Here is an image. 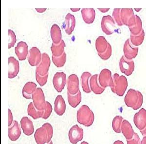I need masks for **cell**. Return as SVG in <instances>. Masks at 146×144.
Listing matches in <instances>:
<instances>
[{
  "instance_id": "18",
  "label": "cell",
  "mask_w": 146,
  "mask_h": 144,
  "mask_svg": "<svg viewBox=\"0 0 146 144\" xmlns=\"http://www.w3.org/2000/svg\"><path fill=\"white\" fill-rule=\"evenodd\" d=\"M9 78L13 79L17 76L20 70V64L18 61L14 57L9 58Z\"/></svg>"
},
{
  "instance_id": "1",
  "label": "cell",
  "mask_w": 146,
  "mask_h": 144,
  "mask_svg": "<svg viewBox=\"0 0 146 144\" xmlns=\"http://www.w3.org/2000/svg\"><path fill=\"white\" fill-rule=\"evenodd\" d=\"M124 101L127 106L136 110L143 105V95L139 91L129 89L125 97Z\"/></svg>"
},
{
  "instance_id": "21",
  "label": "cell",
  "mask_w": 146,
  "mask_h": 144,
  "mask_svg": "<svg viewBox=\"0 0 146 144\" xmlns=\"http://www.w3.org/2000/svg\"><path fill=\"white\" fill-rule=\"evenodd\" d=\"M21 135V130L18 122L14 120L9 127V136L10 140L15 141L20 138Z\"/></svg>"
},
{
  "instance_id": "31",
  "label": "cell",
  "mask_w": 146,
  "mask_h": 144,
  "mask_svg": "<svg viewBox=\"0 0 146 144\" xmlns=\"http://www.w3.org/2000/svg\"><path fill=\"white\" fill-rule=\"evenodd\" d=\"M91 73L89 72H84L81 76V84L82 88L84 92L90 93L91 90L89 85V79L91 77Z\"/></svg>"
},
{
  "instance_id": "17",
  "label": "cell",
  "mask_w": 146,
  "mask_h": 144,
  "mask_svg": "<svg viewBox=\"0 0 146 144\" xmlns=\"http://www.w3.org/2000/svg\"><path fill=\"white\" fill-rule=\"evenodd\" d=\"M133 122L135 125L140 131L143 130L146 127V110L141 108L135 114Z\"/></svg>"
},
{
  "instance_id": "51",
  "label": "cell",
  "mask_w": 146,
  "mask_h": 144,
  "mask_svg": "<svg viewBox=\"0 0 146 144\" xmlns=\"http://www.w3.org/2000/svg\"><path fill=\"white\" fill-rule=\"evenodd\" d=\"M47 144H53V142L51 141H50V142L47 143Z\"/></svg>"
},
{
  "instance_id": "23",
  "label": "cell",
  "mask_w": 146,
  "mask_h": 144,
  "mask_svg": "<svg viewBox=\"0 0 146 144\" xmlns=\"http://www.w3.org/2000/svg\"><path fill=\"white\" fill-rule=\"evenodd\" d=\"M98 75H94L90 80V88L95 94H101L104 91L105 88L101 87L98 82Z\"/></svg>"
},
{
  "instance_id": "29",
  "label": "cell",
  "mask_w": 146,
  "mask_h": 144,
  "mask_svg": "<svg viewBox=\"0 0 146 144\" xmlns=\"http://www.w3.org/2000/svg\"><path fill=\"white\" fill-rule=\"evenodd\" d=\"M65 47V43L63 40L60 42L58 44H55L52 43L51 47L52 55L55 57H59L62 55L64 52V49Z\"/></svg>"
},
{
  "instance_id": "19",
  "label": "cell",
  "mask_w": 146,
  "mask_h": 144,
  "mask_svg": "<svg viewBox=\"0 0 146 144\" xmlns=\"http://www.w3.org/2000/svg\"><path fill=\"white\" fill-rule=\"evenodd\" d=\"M28 46L27 43L24 41H20L15 47V51L19 59L21 61L25 60L28 55Z\"/></svg>"
},
{
  "instance_id": "45",
  "label": "cell",
  "mask_w": 146,
  "mask_h": 144,
  "mask_svg": "<svg viewBox=\"0 0 146 144\" xmlns=\"http://www.w3.org/2000/svg\"><path fill=\"white\" fill-rule=\"evenodd\" d=\"M140 132H141V134H142L143 136H146V127L143 130L140 131Z\"/></svg>"
},
{
  "instance_id": "27",
  "label": "cell",
  "mask_w": 146,
  "mask_h": 144,
  "mask_svg": "<svg viewBox=\"0 0 146 144\" xmlns=\"http://www.w3.org/2000/svg\"><path fill=\"white\" fill-rule=\"evenodd\" d=\"M82 15L83 20L87 24H91L95 20L96 12L94 9H82Z\"/></svg>"
},
{
  "instance_id": "28",
  "label": "cell",
  "mask_w": 146,
  "mask_h": 144,
  "mask_svg": "<svg viewBox=\"0 0 146 144\" xmlns=\"http://www.w3.org/2000/svg\"><path fill=\"white\" fill-rule=\"evenodd\" d=\"M51 37L53 43L58 44L62 41V35L61 30L57 24H53L51 28Z\"/></svg>"
},
{
  "instance_id": "5",
  "label": "cell",
  "mask_w": 146,
  "mask_h": 144,
  "mask_svg": "<svg viewBox=\"0 0 146 144\" xmlns=\"http://www.w3.org/2000/svg\"><path fill=\"white\" fill-rule=\"evenodd\" d=\"M120 16L123 25H126L129 28L136 24L135 15L134 14L133 9H121Z\"/></svg>"
},
{
  "instance_id": "2",
  "label": "cell",
  "mask_w": 146,
  "mask_h": 144,
  "mask_svg": "<svg viewBox=\"0 0 146 144\" xmlns=\"http://www.w3.org/2000/svg\"><path fill=\"white\" fill-rule=\"evenodd\" d=\"M95 120L93 111L86 105H82L77 112V120L80 124L85 127L92 126Z\"/></svg>"
},
{
  "instance_id": "39",
  "label": "cell",
  "mask_w": 146,
  "mask_h": 144,
  "mask_svg": "<svg viewBox=\"0 0 146 144\" xmlns=\"http://www.w3.org/2000/svg\"><path fill=\"white\" fill-rule=\"evenodd\" d=\"M48 74L41 76L38 74V73L36 72V79L40 86H44L46 84L48 80Z\"/></svg>"
},
{
  "instance_id": "40",
  "label": "cell",
  "mask_w": 146,
  "mask_h": 144,
  "mask_svg": "<svg viewBox=\"0 0 146 144\" xmlns=\"http://www.w3.org/2000/svg\"><path fill=\"white\" fill-rule=\"evenodd\" d=\"M52 110H53V109H52V106L51 105L48 101H46V107L44 110V113L43 117L42 118L44 119H47L51 114Z\"/></svg>"
},
{
  "instance_id": "48",
  "label": "cell",
  "mask_w": 146,
  "mask_h": 144,
  "mask_svg": "<svg viewBox=\"0 0 146 144\" xmlns=\"http://www.w3.org/2000/svg\"><path fill=\"white\" fill-rule=\"evenodd\" d=\"M71 10L73 12H76L79 11L80 10V9H71Z\"/></svg>"
},
{
  "instance_id": "8",
  "label": "cell",
  "mask_w": 146,
  "mask_h": 144,
  "mask_svg": "<svg viewBox=\"0 0 146 144\" xmlns=\"http://www.w3.org/2000/svg\"><path fill=\"white\" fill-rule=\"evenodd\" d=\"M98 82L100 85L105 88L107 87H113L114 83L111 77V71L107 68L102 70L98 76Z\"/></svg>"
},
{
  "instance_id": "49",
  "label": "cell",
  "mask_w": 146,
  "mask_h": 144,
  "mask_svg": "<svg viewBox=\"0 0 146 144\" xmlns=\"http://www.w3.org/2000/svg\"><path fill=\"white\" fill-rule=\"evenodd\" d=\"M80 144H89L88 142H87L86 141H83L82 142V143Z\"/></svg>"
},
{
  "instance_id": "16",
  "label": "cell",
  "mask_w": 146,
  "mask_h": 144,
  "mask_svg": "<svg viewBox=\"0 0 146 144\" xmlns=\"http://www.w3.org/2000/svg\"><path fill=\"white\" fill-rule=\"evenodd\" d=\"M139 48L133 46L129 38L125 42L123 47L124 56L128 60H132L135 58L138 53Z\"/></svg>"
},
{
  "instance_id": "34",
  "label": "cell",
  "mask_w": 146,
  "mask_h": 144,
  "mask_svg": "<svg viewBox=\"0 0 146 144\" xmlns=\"http://www.w3.org/2000/svg\"><path fill=\"white\" fill-rule=\"evenodd\" d=\"M144 30L143 29L139 35L135 36V35L131 34L130 40L133 46H138L141 45L143 43L144 39Z\"/></svg>"
},
{
  "instance_id": "44",
  "label": "cell",
  "mask_w": 146,
  "mask_h": 144,
  "mask_svg": "<svg viewBox=\"0 0 146 144\" xmlns=\"http://www.w3.org/2000/svg\"><path fill=\"white\" fill-rule=\"evenodd\" d=\"M98 10H100V11L103 13H105L108 12L110 10L109 9H98Z\"/></svg>"
},
{
  "instance_id": "24",
  "label": "cell",
  "mask_w": 146,
  "mask_h": 144,
  "mask_svg": "<svg viewBox=\"0 0 146 144\" xmlns=\"http://www.w3.org/2000/svg\"><path fill=\"white\" fill-rule=\"evenodd\" d=\"M55 112L58 116H62L64 114L66 110V104L62 96L58 95L55 99Z\"/></svg>"
},
{
  "instance_id": "6",
  "label": "cell",
  "mask_w": 146,
  "mask_h": 144,
  "mask_svg": "<svg viewBox=\"0 0 146 144\" xmlns=\"http://www.w3.org/2000/svg\"><path fill=\"white\" fill-rule=\"evenodd\" d=\"M32 99L34 105L37 109L40 111L45 110L46 101H45V96L42 88H36L35 92L32 94Z\"/></svg>"
},
{
  "instance_id": "50",
  "label": "cell",
  "mask_w": 146,
  "mask_h": 144,
  "mask_svg": "<svg viewBox=\"0 0 146 144\" xmlns=\"http://www.w3.org/2000/svg\"><path fill=\"white\" fill-rule=\"evenodd\" d=\"M142 9H135V10L136 11L139 12V11L140 10H141Z\"/></svg>"
},
{
  "instance_id": "14",
  "label": "cell",
  "mask_w": 146,
  "mask_h": 144,
  "mask_svg": "<svg viewBox=\"0 0 146 144\" xmlns=\"http://www.w3.org/2000/svg\"><path fill=\"white\" fill-rule=\"evenodd\" d=\"M54 86L58 92H61L66 83V75L63 72H57L53 79Z\"/></svg>"
},
{
  "instance_id": "26",
  "label": "cell",
  "mask_w": 146,
  "mask_h": 144,
  "mask_svg": "<svg viewBox=\"0 0 146 144\" xmlns=\"http://www.w3.org/2000/svg\"><path fill=\"white\" fill-rule=\"evenodd\" d=\"M121 132L127 140L131 139L134 135L133 127L127 120H123L121 127Z\"/></svg>"
},
{
  "instance_id": "3",
  "label": "cell",
  "mask_w": 146,
  "mask_h": 144,
  "mask_svg": "<svg viewBox=\"0 0 146 144\" xmlns=\"http://www.w3.org/2000/svg\"><path fill=\"white\" fill-rule=\"evenodd\" d=\"M96 48L99 57L102 60H106L111 57L112 48L105 37L100 36L96 41Z\"/></svg>"
},
{
  "instance_id": "33",
  "label": "cell",
  "mask_w": 146,
  "mask_h": 144,
  "mask_svg": "<svg viewBox=\"0 0 146 144\" xmlns=\"http://www.w3.org/2000/svg\"><path fill=\"white\" fill-rule=\"evenodd\" d=\"M135 19L136 24L133 26L129 28L131 32V34L135 36L139 35L143 29L142 28V22L140 18L137 15H135Z\"/></svg>"
},
{
  "instance_id": "9",
  "label": "cell",
  "mask_w": 146,
  "mask_h": 144,
  "mask_svg": "<svg viewBox=\"0 0 146 144\" xmlns=\"http://www.w3.org/2000/svg\"><path fill=\"white\" fill-rule=\"evenodd\" d=\"M119 68L122 73L129 76L135 70V63L133 60L127 59L123 55L120 59Z\"/></svg>"
},
{
  "instance_id": "11",
  "label": "cell",
  "mask_w": 146,
  "mask_h": 144,
  "mask_svg": "<svg viewBox=\"0 0 146 144\" xmlns=\"http://www.w3.org/2000/svg\"><path fill=\"white\" fill-rule=\"evenodd\" d=\"M68 136L70 143L76 144L83 138V130L78 125H75L70 129L68 133Z\"/></svg>"
},
{
  "instance_id": "41",
  "label": "cell",
  "mask_w": 146,
  "mask_h": 144,
  "mask_svg": "<svg viewBox=\"0 0 146 144\" xmlns=\"http://www.w3.org/2000/svg\"><path fill=\"white\" fill-rule=\"evenodd\" d=\"M127 144H141V140L137 133H135L133 137L131 139L127 140Z\"/></svg>"
},
{
  "instance_id": "25",
  "label": "cell",
  "mask_w": 146,
  "mask_h": 144,
  "mask_svg": "<svg viewBox=\"0 0 146 144\" xmlns=\"http://www.w3.org/2000/svg\"><path fill=\"white\" fill-rule=\"evenodd\" d=\"M36 84L32 82H28L23 86L22 94L24 98L27 99H32V96L36 88Z\"/></svg>"
},
{
  "instance_id": "38",
  "label": "cell",
  "mask_w": 146,
  "mask_h": 144,
  "mask_svg": "<svg viewBox=\"0 0 146 144\" xmlns=\"http://www.w3.org/2000/svg\"><path fill=\"white\" fill-rule=\"evenodd\" d=\"M9 49H10L14 46L15 43L17 41V38H16V36L15 35V33L10 29L9 30Z\"/></svg>"
},
{
  "instance_id": "46",
  "label": "cell",
  "mask_w": 146,
  "mask_h": 144,
  "mask_svg": "<svg viewBox=\"0 0 146 144\" xmlns=\"http://www.w3.org/2000/svg\"><path fill=\"white\" fill-rule=\"evenodd\" d=\"M141 144H146V136H144L141 141Z\"/></svg>"
},
{
  "instance_id": "15",
  "label": "cell",
  "mask_w": 146,
  "mask_h": 144,
  "mask_svg": "<svg viewBox=\"0 0 146 144\" xmlns=\"http://www.w3.org/2000/svg\"><path fill=\"white\" fill-rule=\"evenodd\" d=\"M27 59L31 66H37L42 60V53L38 48L33 47L29 51Z\"/></svg>"
},
{
  "instance_id": "10",
  "label": "cell",
  "mask_w": 146,
  "mask_h": 144,
  "mask_svg": "<svg viewBox=\"0 0 146 144\" xmlns=\"http://www.w3.org/2000/svg\"><path fill=\"white\" fill-rule=\"evenodd\" d=\"M34 137L37 144H45L51 141L52 138L50 137L47 130L43 126L36 130Z\"/></svg>"
},
{
  "instance_id": "43",
  "label": "cell",
  "mask_w": 146,
  "mask_h": 144,
  "mask_svg": "<svg viewBox=\"0 0 146 144\" xmlns=\"http://www.w3.org/2000/svg\"><path fill=\"white\" fill-rule=\"evenodd\" d=\"M36 10L38 13H43L46 10V9H36Z\"/></svg>"
},
{
  "instance_id": "35",
  "label": "cell",
  "mask_w": 146,
  "mask_h": 144,
  "mask_svg": "<svg viewBox=\"0 0 146 144\" xmlns=\"http://www.w3.org/2000/svg\"><path fill=\"white\" fill-rule=\"evenodd\" d=\"M123 118L120 116H116L113 119L112 122V127L113 130L117 133H119L121 132V124L123 121Z\"/></svg>"
},
{
  "instance_id": "42",
  "label": "cell",
  "mask_w": 146,
  "mask_h": 144,
  "mask_svg": "<svg viewBox=\"0 0 146 144\" xmlns=\"http://www.w3.org/2000/svg\"><path fill=\"white\" fill-rule=\"evenodd\" d=\"M9 126L10 127L13 123V115L10 109H9Z\"/></svg>"
},
{
  "instance_id": "13",
  "label": "cell",
  "mask_w": 146,
  "mask_h": 144,
  "mask_svg": "<svg viewBox=\"0 0 146 144\" xmlns=\"http://www.w3.org/2000/svg\"><path fill=\"white\" fill-rule=\"evenodd\" d=\"M67 93L76 95L80 91V83L78 77L75 74L70 75L67 80Z\"/></svg>"
},
{
  "instance_id": "32",
  "label": "cell",
  "mask_w": 146,
  "mask_h": 144,
  "mask_svg": "<svg viewBox=\"0 0 146 144\" xmlns=\"http://www.w3.org/2000/svg\"><path fill=\"white\" fill-rule=\"evenodd\" d=\"M69 104L73 108H76L80 105L82 101V93L79 91L76 95H71L67 93Z\"/></svg>"
},
{
  "instance_id": "36",
  "label": "cell",
  "mask_w": 146,
  "mask_h": 144,
  "mask_svg": "<svg viewBox=\"0 0 146 144\" xmlns=\"http://www.w3.org/2000/svg\"><path fill=\"white\" fill-rule=\"evenodd\" d=\"M66 61V55L65 52L59 57H55L52 55V61L54 64L58 68H62L64 66Z\"/></svg>"
},
{
  "instance_id": "22",
  "label": "cell",
  "mask_w": 146,
  "mask_h": 144,
  "mask_svg": "<svg viewBox=\"0 0 146 144\" xmlns=\"http://www.w3.org/2000/svg\"><path fill=\"white\" fill-rule=\"evenodd\" d=\"M76 26V19L75 16L71 13H68L65 17L64 29L68 35H71Z\"/></svg>"
},
{
  "instance_id": "47",
  "label": "cell",
  "mask_w": 146,
  "mask_h": 144,
  "mask_svg": "<svg viewBox=\"0 0 146 144\" xmlns=\"http://www.w3.org/2000/svg\"><path fill=\"white\" fill-rule=\"evenodd\" d=\"M113 144H124V143L120 140H116L113 143Z\"/></svg>"
},
{
  "instance_id": "37",
  "label": "cell",
  "mask_w": 146,
  "mask_h": 144,
  "mask_svg": "<svg viewBox=\"0 0 146 144\" xmlns=\"http://www.w3.org/2000/svg\"><path fill=\"white\" fill-rule=\"evenodd\" d=\"M121 10V9H114L113 13V16L114 18V20H115L117 24L119 26L123 25V23L121 22V16H120Z\"/></svg>"
},
{
  "instance_id": "7",
  "label": "cell",
  "mask_w": 146,
  "mask_h": 144,
  "mask_svg": "<svg viewBox=\"0 0 146 144\" xmlns=\"http://www.w3.org/2000/svg\"><path fill=\"white\" fill-rule=\"evenodd\" d=\"M101 27L103 32L108 36L112 35L116 30L114 20L109 15L103 16L101 20Z\"/></svg>"
},
{
  "instance_id": "4",
  "label": "cell",
  "mask_w": 146,
  "mask_h": 144,
  "mask_svg": "<svg viewBox=\"0 0 146 144\" xmlns=\"http://www.w3.org/2000/svg\"><path fill=\"white\" fill-rule=\"evenodd\" d=\"M113 79L114 85L111 87V91L118 96L122 97L128 87L127 79L124 76H120L118 73H116L113 75Z\"/></svg>"
},
{
  "instance_id": "20",
  "label": "cell",
  "mask_w": 146,
  "mask_h": 144,
  "mask_svg": "<svg viewBox=\"0 0 146 144\" xmlns=\"http://www.w3.org/2000/svg\"><path fill=\"white\" fill-rule=\"evenodd\" d=\"M21 126L24 134L31 135L34 132L33 123L27 116H23L21 120Z\"/></svg>"
},
{
  "instance_id": "30",
  "label": "cell",
  "mask_w": 146,
  "mask_h": 144,
  "mask_svg": "<svg viewBox=\"0 0 146 144\" xmlns=\"http://www.w3.org/2000/svg\"><path fill=\"white\" fill-rule=\"evenodd\" d=\"M27 113L28 115L31 116L34 119H37L40 118H42L44 113V110H38L35 107L33 103H30L27 108Z\"/></svg>"
},
{
  "instance_id": "12",
  "label": "cell",
  "mask_w": 146,
  "mask_h": 144,
  "mask_svg": "<svg viewBox=\"0 0 146 144\" xmlns=\"http://www.w3.org/2000/svg\"><path fill=\"white\" fill-rule=\"evenodd\" d=\"M51 60L50 57L47 53L42 54V59L41 61L36 68V72L38 73L41 76H44L48 74V70L50 68Z\"/></svg>"
}]
</instances>
